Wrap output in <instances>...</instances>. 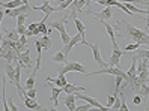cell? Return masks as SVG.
Wrapping results in <instances>:
<instances>
[{"label": "cell", "instance_id": "obj_1", "mask_svg": "<svg viewBox=\"0 0 149 111\" xmlns=\"http://www.w3.org/2000/svg\"><path fill=\"white\" fill-rule=\"evenodd\" d=\"M115 32H118V35L120 38H125V39H130L133 42H137V44H145V45H149V35L145 32H142L140 29H137L136 26L130 24L128 21L125 20H118L116 24H115Z\"/></svg>", "mask_w": 149, "mask_h": 111}, {"label": "cell", "instance_id": "obj_2", "mask_svg": "<svg viewBox=\"0 0 149 111\" xmlns=\"http://www.w3.org/2000/svg\"><path fill=\"white\" fill-rule=\"evenodd\" d=\"M57 72H59V78L60 80H65V74L68 72H81V74H86V68L84 65L78 63V62H66L63 65V68H57Z\"/></svg>", "mask_w": 149, "mask_h": 111}, {"label": "cell", "instance_id": "obj_3", "mask_svg": "<svg viewBox=\"0 0 149 111\" xmlns=\"http://www.w3.org/2000/svg\"><path fill=\"white\" fill-rule=\"evenodd\" d=\"M98 74H107V75H122L124 80H127V72L124 69H120L119 66H107V68H101L100 71H95V72H86V77H91V75H98Z\"/></svg>", "mask_w": 149, "mask_h": 111}, {"label": "cell", "instance_id": "obj_4", "mask_svg": "<svg viewBox=\"0 0 149 111\" xmlns=\"http://www.w3.org/2000/svg\"><path fill=\"white\" fill-rule=\"evenodd\" d=\"M83 45L89 47L92 50V54H93V60L96 62V65H98L100 68H107L109 63L104 62V59L101 57V53H100V44H89V42H84Z\"/></svg>", "mask_w": 149, "mask_h": 111}, {"label": "cell", "instance_id": "obj_5", "mask_svg": "<svg viewBox=\"0 0 149 111\" xmlns=\"http://www.w3.org/2000/svg\"><path fill=\"white\" fill-rule=\"evenodd\" d=\"M45 89H48L50 92H51V98H50V101H53V104H54V107L57 108V105H59V96H60V93L63 92V87H59V86H53V83H47V86H45Z\"/></svg>", "mask_w": 149, "mask_h": 111}, {"label": "cell", "instance_id": "obj_6", "mask_svg": "<svg viewBox=\"0 0 149 111\" xmlns=\"http://www.w3.org/2000/svg\"><path fill=\"white\" fill-rule=\"evenodd\" d=\"M75 96H77V99H83V101H86V102H89V104H91L93 108H96V110H101V111H109V110H110L109 107H102V105L100 104V101H96L95 98L81 95L80 92H75Z\"/></svg>", "mask_w": 149, "mask_h": 111}, {"label": "cell", "instance_id": "obj_7", "mask_svg": "<svg viewBox=\"0 0 149 111\" xmlns=\"http://www.w3.org/2000/svg\"><path fill=\"white\" fill-rule=\"evenodd\" d=\"M29 9H32L30 5H21V6H18V8H14V9H5V15H6V17H11V18H17L20 14L27 12Z\"/></svg>", "mask_w": 149, "mask_h": 111}, {"label": "cell", "instance_id": "obj_8", "mask_svg": "<svg viewBox=\"0 0 149 111\" xmlns=\"http://www.w3.org/2000/svg\"><path fill=\"white\" fill-rule=\"evenodd\" d=\"M30 51H21V53L18 54V62L21 65V68H24V69H29V68L32 66V59H30Z\"/></svg>", "mask_w": 149, "mask_h": 111}, {"label": "cell", "instance_id": "obj_9", "mask_svg": "<svg viewBox=\"0 0 149 111\" xmlns=\"http://www.w3.org/2000/svg\"><path fill=\"white\" fill-rule=\"evenodd\" d=\"M21 98H23V102H24V105L27 107L29 110H42L44 107L39 105L36 99H33V98H29L27 95H24V93H21Z\"/></svg>", "mask_w": 149, "mask_h": 111}, {"label": "cell", "instance_id": "obj_10", "mask_svg": "<svg viewBox=\"0 0 149 111\" xmlns=\"http://www.w3.org/2000/svg\"><path fill=\"white\" fill-rule=\"evenodd\" d=\"M18 51H17V48H9V50H6V51H2L0 53V59H5V60L8 63H12L14 59L18 57Z\"/></svg>", "mask_w": 149, "mask_h": 111}, {"label": "cell", "instance_id": "obj_11", "mask_svg": "<svg viewBox=\"0 0 149 111\" xmlns=\"http://www.w3.org/2000/svg\"><path fill=\"white\" fill-rule=\"evenodd\" d=\"M33 9H35V11H41V12H44L47 17H50L53 12H57V8H53V6H51V3L47 2V0L42 3L41 6H35Z\"/></svg>", "mask_w": 149, "mask_h": 111}, {"label": "cell", "instance_id": "obj_12", "mask_svg": "<svg viewBox=\"0 0 149 111\" xmlns=\"http://www.w3.org/2000/svg\"><path fill=\"white\" fill-rule=\"evenodd\" d=\"M75 99H77V96H75V93H66V96L63 98V104L66 105V108L69 110V111H75Z\"/></svg>", "mask_w": 149, "mask_h": 111}, {"label": "cell", "instance_id": "obj_13", "mask_svg": "<svg viewBox=\"0 0 149 111\" xmlns=\"http://www.w3.org/2000/svg\"><path fill=\"white\" fill-rule=\"evenodd\" d=\"M95 15V18L98 20V21H106V20H109V18H111L113 17V12H111V8L110 6H107L104 11H101L100 14H93Z\"/></svg>", "mask_w": 149, "mask_h": 111}, {"label": "cell", "instance_id": "obj_14", "mask_svg": "<svg viewBox=\"0 0 149 111\" xmlns=\"http://www.w3.org/2000/svg\"><path fill=\"white\" fill-rule=\"evenodd\" d=\"M66 17H65V18L63 20H57V21H53V23H51L50 24V27L51 29H57L59 30V33H63V32H66V29H65V24H66Z\"/></svg>", "mask_w": 149, "mask_h": 111}, {"label": "cell", "instance_id": "obj_15", "mask_svg": "<svg viewBox=\"0 0 149 111\" xmlns=\"http://www.w3.org/2000/svg\"><path fill=\"white\" fill-rule=\"evenodd\" d=\"M74 24H75V27H77V33H80L83 41H86V26L78 18H74Z\"/></svg>", "mask_w": 149, "mask_h": 111}, {"label": "cell", "instance_id": "obj_16", "mask_svg": "<svg viewBox=\"0 0 149 111\" xmlns=\"http://www.w3.org/2000/svg\"><path fill=\"white\" fill-rule=\"evenodd\" d=\"M24 5L21 0H11V2H6V3H0V8H3V9H14V8H18Z\"/></svg>", "mask_w": 149, "mask_h": 111}, {"label": "cell", "instance_id": "obj_17", "mask_svg": "<svg viewBox=\"0 0 149 111\" xmlns=\"http://www.w3.org/2000/svg\"><path fill=\"white\" fill-rule=\"evenodd\" d=\"M5 38H9L12 41H18L20 39V35H18V32H17V29H5Z\"/></svg>", "mask_w": 149, "mask_h": 111}, {"label": "cell", "instance_id": "obj_18", "mask_svg": "<svg viewBox=\"0 0 149 111\" xmlns=\"http://www.w3.org/2000/svg\"><path fill=\"white\" fill-rule=\"evenodd\" d=\"M81 90H84V87H81V86H75V84H65L63 86V92L65 93H75V92H81Z\"/></svg>", "mask_w": 149, "mask_h": 111}, {"label": "cell", "instance_id": "obj_19", "mask_svg": "<svg viewBox=\"0 0 149 111\" xmlns=\"http://www.w3.org/2000/svg\"><path fill=\"white\" fill-rule=\"evenodd\" d=\"M5 71H6V75H8V78H9V81L14 84V80H15V68L12 66V63H8L6 68H5Z\"/></svg>", "mask_w": 149, "mask_h": 111}, {"label": "cell", "instance_id": "obj_20", "mask_svg": "<svg viewBox=\"0 0 149 111\" xmlns=\"http://www.w3.org/2000/svg\"><path fill=\"white\" fill-rule=\"evenodd\" d=\"M51 60H53L54 63H66V56L63 54V51L60 50V51H57L53 57H51Z\"/></svg>", "mask_w": 149, "mask_h": 111}, {"label": "cell", "instance_id": "obj_21", "mask_svg": "<svg viewBox=\"0 0 149 111\" xmlns=\"http://www.w3.org/2000/svg\"><path fill=\"white\" fill-rule=\"evenodd\" d=\"M136 59H149V50H136Z\"/></svg>", "mask_w": 149, "mask_h": 111}, {"label": "cell", "instance_id": "obj_22", "mask_svg": "<svg viewBox=\"0 0 149 111\" xmlns=\"http://www.w3.org/2000/svg\"><path fill=\"white\" fill-rule=\"evenodd\" d=\"M47 18H48V17L45 15V17H44V20L41 23H38V29H39L41 33H44V35H47V30H48V27H47Z\"/></svg>", "mask_w": 149, "mask_h": 111}, {"label": "cell", "instance_id": "obj_23", "mask_svg": "<svg viewBox=\"0 0 149 111\" xmlns=\"http://www.w3.org/2000/svg\"><path fill=\"white\" fill-rule=\"evenodd\" d=\"M39 41H41V45H42L44 50H48V48H51V45H53V44H51V41H50V38H48V35L42 36Z\"/></svg>", "mask_w": 149, "mask_h": 111}, {"label": "cell", "instance_id": "obj_24", "mask_svg": "<svg viewBox=\"0 0 149 111\" xmlns=\"http://www.w3.org/2000/svg\"><path fill=\"white\" fill-rule=\"evenodd\" d=\"M137 77H139L140 83L145 84V83L149 80V69H145V71H142V72H139V74H137Z\"/></svg>", "mask_w": 149, "mask_h": 111}, {"label": "cell", "instance_id": "obj_25", "mask_svg": "<svg viewBox=\"0 0 149 111\" xmlns=\"http://www.w3.org/2000/svg\"><path fill=\"white\" fill-rule=\"evenodd\" d=\"M47 81L56 84V86H59V87H63L65 84H66V80H60L59 77H57V78H51V77H47Z\"/></svg>", "mask_w": 149, "mask_h": 111}, {"label": "cell", "instance_id": "obj_26", "mask_svg": "<svg viewBox=\"0 0 149 111\" xmlns=\"http://www.w3.org/2000/svg\"><path fill=\"white\" fill-rule=\"evenodd\" d=\"M71 6H74V8H75L77 12H81V11H83V8L86 6V2H84V0H74Z\"/></svg>", "mask_w": 149, "mask_h": 111}, {"label": "cell", "instance_id": "obj_27", "mask_svg": "<svg viewBox=\"0 0 149 111\" xmlns=\"http://www.w3.org/2000/svg\"><path fill=\"white\" fill-rule=\"evenodd\" d=\"M137 93H140V95H142V98H148V96H149V87H148V84H146V83L142 84Z\"/></svg>", "mask_w": 149, "mask_h": 111}, {"label": "cell", "instance_id": "obj_28", "mask_svg": "<svg viewBox=\"0 0 149 111\" xmlns=\"http://www.w3.org/2000/svg\"><path fill=\"white\" fill-rule=\"evenodd\" d=\"M35 87V74H32L29 78H27V81H26V87L24 89H33Z\"/></svg>", "mask_w": 149, "mask_h": 111}, {"label": "cell", "instance_id": "obj_29", "mask_svg": "<svg viewBox=\"0 0 149 111\" xmlns=\"http://www.w3.org/2000/svg\"><path fill=\"white\" fill-rule=\"evenodd\" d=\"M72 2L74 0H66V2H63V3H60L59 6H57V12H60V11H63V9H66V8H69L72 5Z\"/></svg>", "mask_w": 149, "mask_h": 111}, {"label": "cell", "instance_id": "obj_30", "mask_svg": "<svg viewBox=\"0 0 149 111\" xmlns=\"http://www.w3.org/2000/svg\"><path fill=\"white\" fill-rule=\"evenodd\" d=\"M139 47H140V44H137V42H133V44H128V45L124 48V51H125V53H128V51H136V50H139Z\"/></svg>", "mask_w": 149, "mask_h": 111}, {"label": "cell", "instance_id": "obj_31", "mask_svg": "<svg viewBox=\"0 0 149 111\" xmlns=\"http://www.w3.org/2000/svg\"><path fill=\"white\" fill-rule=\"evenodd\" d=\"M26 20H27V12H23L20 14L18 17H17V26H20V24H24Z\"/></svg>", "mask_w": 149, "mask_h": 111}, {"label": "cell", "instance_id": "obj_32", "mask_svg": "<svg viewBox=\"0 0 149 111\" xmlns=\"http://www.w3.org/2000/svg\"><path fill=\"white\" fill-rule=\"evenodd\" d=\"M91 108H93L91 104H89V102H87V104H84V105H78V107H75V111H89Z\"/></svg>", "mask_w": 149, "mask_h": 111}, {"label": "cell", "instance_id": "obj_33", "mask_svg": "<svg viewBox=\"0 0 149 111\" xmlns=\"http://www.w3.org/2000/svg\"><path fill=\"white\" fill-rule=\"evenodd\" d=\"M60 38H62V44H68L69 41H71V36L68 35V32H63V33H60Z\"/></svg>", "mask_w": 149, "mask_h": 111}, {"label": "cell", "instance_id": "obj_34", "mask_svg": "<svg viewBox=\"0 0 149 111\" xmlns=\"http://www.w3.org/2000/svg\"><path fill=\"white\" fill-rule=\"evenodd\" d=\"M8 105H9V110H12V111H18V107L15 105V102H14V98H12V96L8 99Z\"/></svg>", "mask_w": 149, "mask_h": 111}, {"label": "cell", "instance_id": "obj_35", "mask_svg": "<svg viewBox=\"0 0 149 111\" xmlns=\"http://www.w3.org/2000/svg\"><path fill=\"white\" fill-rule=\"evenodd\" d=\"M17 32H18V35H26L27 27H26L24 24H20V26H17Z\"/></svg>", "mask_w": 149, "mask_h": 111}, {"label": "cell", "instance_id": "obj_36", "mask_svg": "<svg viewBox=\"0 0 149 111\" xmlns=\"http://www.w3.org/2000/svg\"><path fill=\"white\" fill-rule=\"evenodd\" d=\"M3 17H5V9H3V8H0V29H2V21H3ZM0 39H3L2 30H0Z\"/></svg>", "mask_w": 149, "mask_h": 111}, {"label": "cell", "instance_id": "obj_37", "mask_svg": "<svg viewBox=\"0 0 149 111\" xmlns=\"http://www.w3.org/2000/svg\"><path fill=\"white\" fill-rule=\"evenodd\" d=\"M115 98H116L115 95H109V96H107V107H109V108H111L113 102H115Z\"/></svg>", "mask_w": 149, "mask_h": 111}, {"label": "cell", "instance_id": "obj_38", "mask_svg": "<svg viewBox=\"0 0 149 111\" xmlns=\"http://www.w3.org/2000/svg\"><path fill=\"white\" fill-rule=\"evenodd\" d=\"M133 102L136 105H139V104H142V95H140V93H137V95L134 96V99H133Z\"/></svg>", "mask_w": 149, "mask_h": 111}, {"label": "cell", "instance_id": "obj_39", "mask_svg": "<svg viewBox=\"0 0 149 111\" xmlns=\"http://www.w3.org/2000/svg\"><path fill=\"white\" fill-rule=\"evenodd\" d=\"M18 42H20L21 45H26V44H27V36H26V35H20V39H18Z\"/></svg>", "mask_w": 149, "mask_h": 111}, {"label": "cell", "instance_id": "obj_40", "mask_svg": "<svg viewBox=\"0 0 149 111\" xmlns=\"http://www.w3.org/2000/svg\"><path fill=\"white\" fill-rule=\"evenodd\" d=\"M120 110H124V111H128V105H127V102H125V98H122V104H120Z\"/></svg>", "mask_w": 149, "mask_h": 111}, {"label": "cell", "instance_id": "obj_41", "mask_svg": "<svg viewBox=\"0 0 149 111\" xmlns=\"http://www.w3.org/2000/svg\"><path fill=\"white\" fill-rule=\"evenodd\" d=\"M36 27H38V23H30V24H29V27H27V29L33 32V30H35V29H36Z\"/></svg>", "mask_w": 149, "mask_h": 111}, {"label": "cell", "instance_id": "obj_42", "mask_svg": "<svg viewBox=\"0 0 149 111\" xmlns=\"http://www.w3.org/2000/svg\"><path fill=\"white\" fill-rule=\"evenodd\" d=\"M96 3L102 5V6H107V5H109V0H96Z\"/></svg>", "mask_w": 149, "mask_h": 111}, {"label": "cell", "instance_id": "obj_43", "mask_svg": "<svg viewBox=\"0 0 149 111\" xmlns=\"http://www.w3.org/2000/svg\"><path fill=\"white\" fill-rule=\"evenodd\" d=\"M145 6H146V9H145V11H146V15L149 17V2H146V3H145Z\"/></svg>", "mask_w": 149, "mask_h": 111}, {"label": "cell", "instance_id": "obj_44", "mask_svg": "<svg viewBox=\"0 0 149 111\" xmlns=\"http://www.w3.org/2000/svg\"><path fill=\"white\" fill-rule=\"evenodd\" d=\"M39 33H41V32H39V29L36 27V29H35V30H33V36H38V35H39Z\"/></svg>", "mask_w": 149, "mask_h": 111}, {"label": "cell", "instance_id": "obj_45", "mask_svg": "<svg viewBox=\"0 0 149 111\" xmlns=\"http://www.w3.org/2000/svg\"><path fill=\"white\" fill-rule=\"evenodd\" d=\"M21 2H23L24 5H29V0H21Z\"/></svg>", "mask_w": 149, "mask_h": 111}, {"label": "cell", "instance_id": "obj_46", "mask_svg": "<svg viewBox=\"0 0 149 111\" xmlns=\"http://www.w3.org/2000/svg\"><path fill=\"white\" fill-rule=\"evenodd\" d=\"M2 50H3V47H2V39H0V53H2Z\"/></svg>", "mask_w": 149, "mask_h": 111}, {"label": "cell", "instance_id": "obj_47", "mask_svg": "<svg viewBox=\"0 0 149 111\" xmlns=\"http://www.w3.org/2000/svg\"><path fill=\"white\" fill-rule=\"evenodd\" d=\"M57 2H59V3H63V2H66V0H57Z\"/></svg>", "mask_w": 149, "mask_h": 111}, {"label": "cell", "instance_id": "obj_48", "mask_svg": "<svg viewBox=\"0 0 149 111\" xmlns=\"http://www.w3.org/2000/svg\"><path fill=\"white\" fill-rule=\"evenodd\" d=\"M47 2H50V3H53V2H54V0H47Z\"/></svg>", "mask_w": 149, "mask_h": 111}, {"label": "cell", "instance_id": "obj_49", "mask_svg": "<svg viewBox=\"0 0 149 111\" xmlns=\"http://www.w3.org/2000/svg\"><path fill=\"white\" fill-rule=\"evenodd\" d=\"M146 24H148V30H149V23H146Z\"/></svg>", "mask_w": 149, "mask_h": 111}]
</instances>
